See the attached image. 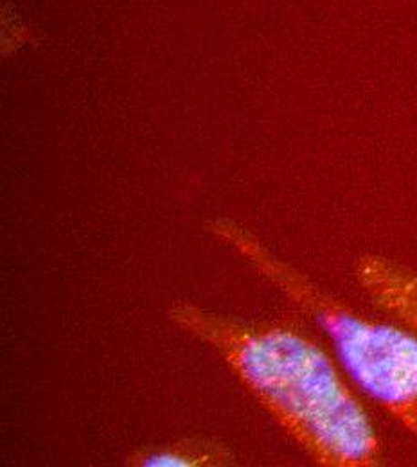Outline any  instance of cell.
Returning a JSON list of instances; mask_svg holds the SVG:
<instances>
[{
  "instance_id": "6da1fadb",
  "label": "cell",
  "mask_w": 417,
  "mask_h": 467,
  "mask_svg": "<svg viewBox=\"0 0 417 467\" xmlns=\"http://www.w3.org/2000/svg\"><path fill=\"white\" fill-rule=\"evenodd\" d=\"M170 318L216 350L246 390L317 464H380L381 444L367 411L335 363L309 338L189 302H177Z\"/></svg>"
},
{
  "instance_id": "277c9868",
  "label": "cell",
  "mask_w": 417,
  "mask_h": 467,
  "mask_svg": "<svg viewBox=\"0 0 417 467\" xmlns=\"http://www.w3.org/2000/svg\"><path fill=\"white\" fill-rule=\"evenodd\" d=\"M207 446H172L161 448L155 451H148L137 457L141 466L148 467H193L207 466L211 461H222L224 451L216 450V446L203 450Z\"/></svg>"
},
{
  "instance_id": "3957f363",
  "label": "cell",
  "mask_w": 417,
  "mask_h": 467,
  "mask_svg": "<svg viewBox=\"0 0 417 467\" xmlns=\"http://www.w3.org/2000/svg\"><path fill=\"white\" fill-rule=\"evenodd\" d=\"M355 277L361 290L385 313L417 333V272L391 259H358Z\"/></svg>"
},
{
  "instance_id": "7a4b0ae2",
  "label": "cell",
  "mask_w": 417,
  "mask_h": 467,
  "mask_svg": "<svg viewBox=\"0 0 417 467\" xmlns=\"http://www.w3.org/2000/svg\"><path fill=\"white\" fill-rule=\"evenodd\" d=\"M207 229L304 311L331 340L358 389L417 435L416 331L361 317L233 220L218 218Z\"/></svg>"
}]
</instances>
